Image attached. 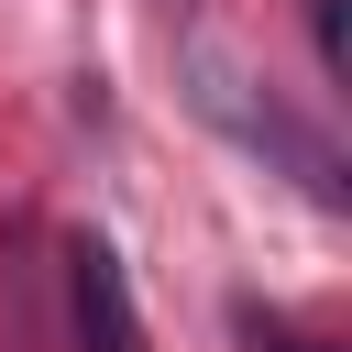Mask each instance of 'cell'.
Segmentation results:
<instances>
[{
  "label": "cell",
  "instance_id": "1",
  "mask_svg": "<svg viewBox=\"0 0 352 352\" xmlns=\"http://www.w3.org/2000/svg\"><path fill=\"white\" fill-rule=\"evenodd\" d=\"M187 77H198V110H209V121H220L231 143L275 154V165H286V176H297V187H308L319 209H341V198H352V176H341L330 132H308V121H297L286 99H264L253 77H231V55H209V44H198V55H187Z\"/></svg>",
  "mask_w": 352,
  "mask_h": 352
},
{
  "label": "cell",
  "instance_id": "2",
  "mask_svg": "<svg viewBox=\"0 0 352 352\" xmlns=\"http://www.w3.org/2000/svg\"><path fill=\"white\" fill-rule=\"evenodd\" d=\"M66 319H77V352H143V319H132V286L110 264V242H66Z\"/></svg>",
  "mask_w": 352,
  "mask_h": 352
},
{
  "label": "cell",
  "instance_id": "3",
  "mask_svg": "<svg viewBox=\"0 0 352 352\" xmlns=\"http://www.w3.org/2000/svg\"><path fill=\"white\" fill-rule=\"evenodd\" d=\"M242 341H253V352H319V341H297V330H275V319H253V308H242Z\"/></svg>",
  "mask_w": 352,
  "mask_h": 352
}]
</instances>
